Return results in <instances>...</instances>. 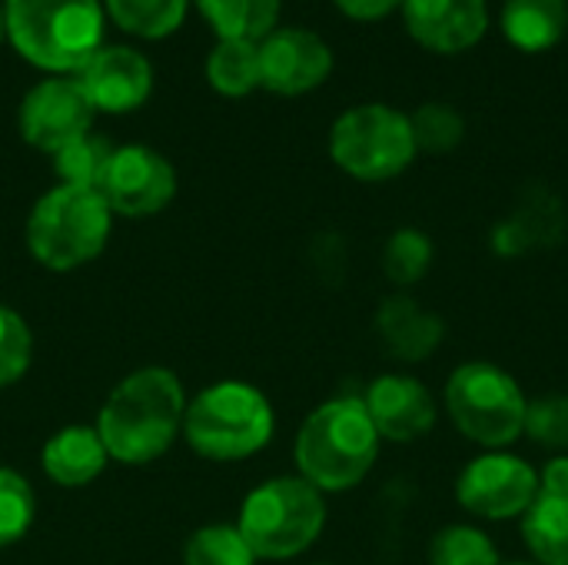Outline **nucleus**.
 I'll return each mask as SVG.
<instances>
[{
    "mask_svg": "<svg viewBox=\"0 0 568 565\" xmlns=\"http://www.w3.org/2000/svg\"><path fill=\"white\" fill-rule=\"evenodd\" d=\"M186 390L166 366H140L126 373L97 413V436L120 466H146L170 453L183 436Z\"/></svg>",
    "mask_w": 568,
    "mask_h": 565,
    "instance_id": "obj_1",
    "label": "nucleus"
},
{
    "mask_svg": "<svg viewBox=\"0 0 568 565\" xmlns=\"http://www.w3.org/2000/svg\"><path fill=\"white\" fill-rule=\"evenodd\" d=\"M379 446L383 440L359 396L326 400L296 430V476L323 496L349 493L373 473Z\"/></svg>",
    "mask_w": 568,
    "mask_h": 565,
    "instance_id": "obj_2",
    "label": "nucleus"
},
{
    "mask_svg": "<svg viewBox=\"0 0 568 565\" xmlns=\"http://www.w3.org/2000/svg\"><path fill=\"white\" fill-rule=\"evenodd\" d=\"M276 413L270 396L246 380H220L186 403L183 440L210 463H243L270 446Z\"/></svg>",
    "mask_w": 568,
    "mask_h": 565,
    "instance_id": "obj_3",
    "label": "nucleus"
},
{
    "mask_svg": "<svg viewBox=\"0 0 568 565\" xmlns=\"http://www.w3.org/2000/svg\"><path fill=\"white\" fill-rule=\"evenodd\" d=\"M113 210L100 190L57 183L27 216V250L50 273H73L93 263L110 240Z\"/></svg>",
    "mask_w": 568,
    "mask_h": 565,
    "instance_id": "obj_4",
    "label": "nucleus"
},
{
    "mask_svg": "<svg viewBox=\"0 0 568 565\" xmlns=\"http://www.w3.org/2000/svg\"><path fill=\"white\" fill-rule=\"evenodd\" d=\"M326 519V496L303 476L290 473L273 476L246 493L236 529L243 533L256 559L286 563L310 553L320 543Z\"/></svg>",
    "mask_w": 568,
    "mask_h": 565,
    "instance_id": "obj_5",
    "label": "nucleus"
},
{
    "mask_svg": "<svg viewBox=\"0 0 568 565\" xmlns=\"http://www.w3.org/2000/svg\"><path fill=\"white\" fill-rule=\"evenodd\" d=\"M529 396L519 380L489 360L459 363L443 386V410L456 433L483 453L509 450L523 440Z\"/></svg>",
    "mask_w": 568,
    "mask_h": 565,
    "instance_id": "obj_6",
    "label": "nucleus"
},
{
    "mask_svg": "<svg viewBox=\"0 0 568 565\" xmlns=\"http://www.w3.org/2000/svg\"><path fill=\"white\" fill-rule=\"evenodd\" d=\"M7 37L43 70H80L103 47L100 0H7Z\"/></svg>",
    "mask_w": 568,
    "mask_h": 565,
    "instance_id": "obj_7",
    "label": "nucleus"
},
{
    "mask_svg": "<svg viewBox=\"0 0 568 565\" xmlns=\"http://www.w3.org/2000/svg\"><path fill=\"white\" fill-rule=\"evenodd\" d=\"M333 163L363 183L396 180L419 157L413 123L403 110L386 103H359L336 117L329 130Z\"/></svg>",
    "mask_w": 568,
    "mask_h": 565,
    "instance_id": "obj_8",
    "label": "nucleus"
},
{
    "mask_svg": "<svg viewBox=\"0 0 568 565\" xmlns=\"http://www.w3.org/2000/svg\"><path fill=\"white\" fill-rule=\"evenodd\" d=\"M539 500V470L513 450L473 456L456 476V503L483 523H513Z\"/></svg>",
    "mask_w": 568,
    "mask_h": 565,
    "instance_id": "obj_9",
    "label": "nucleus"
},
{
    "mask_svg": "<svg viewBox=\"0 0 568 565\" xmlns=\"http://www.w3.org/2000/svg\"><path fill=\"white\" fill-rule=\"evenodd\" d=\"M100 193L110 203L113 216L120 213L130 220H143L170 206V200L176 196V170L153 147L126 143L113 150Z\"/></svg>",
    "mask_w": 568,
    "mask_h": 565,
    "instance_id": "obj_10",
    "label": "nucleus"
},
{
    "mask_svg": "<svg viewBox=\"0 0 568 565\" xmlns=\"http://www.w3.org/2000/svg\"><path fill=\"white\" fill-rule=\"evenodd\" d=\"M93 113L97 110L77 77H50L23 93L17 123H20V137L30 147L53 157L70 140L90 133Z\"/></svg>",
    "mask_w": 568,
    "mask_h": 565,
    "instance_id": "obj_11",
    "label": "nucleus"
},
{
    "mask_svg": "<svg viewBox=\"0 0 568 565\" xmlns=\"http://www.w3.org/2000/svg\"><path fill=\"white\" fill-rule=\"evenodd\" d=\"M383 443H419L436 430L439 403L413 373H383L359 396Z\"/></svg>",
    "mask_w": 568,
    "mask_h": 565,
    "instance_id": "obj_12",
    "label": "nucleus"
},
{
    "mask_svg": "<svg viewBox=\"0 0 568 565\" xmlns=\"http://www.w3.org/2000/svg\"><path fill=\"white\" fill-rule=\"evenodd\" d=\"M260 87L300 97L316 90L333 73V50L329 43L303 27L270 30L260 43Z\"/></svg>",
    "mask_w": 568,
    "mask_h": 565,
    "instance_id": "obj_13",
    "label": "nucleus"
},
{
    "mask_svg": "<svg viewBox=\"0 0 568 565\" xmlns=\"http://www.w3.org/2000/svg\"><path fill=\"white\" fill-rule=\"evenodd\" d=\"M83 93L90 97L93 110L126 113L136 110L153 90V67L133 47H100L90 60L77 70Z\"/></svg>",
    "mask_w": 568,
    "mask_h": 565,
    "instance_id": "obj_14",
    "label": "nucleus"
},
{
    "mask_svg": "<svg viewBox=\"0 0 568 565\" xmlns=\"http://www.w3.org/2000/svg\"><path fill=\"white\" fill-rule=\"evenodd\" d=\"M409 37L433 53L473 50L489 30L486 0H403Z\"/></svg>",
    "mask_w": 568,
    "mask_h": 565,
    "instance_id": "obj_15",
    "label": "nucleus"
},
{
    "mask_svg": "<svg viewBox=\"0 0 568 565\" xmlns=\"http://www.w3.org/2000/svg\"><path fill=\"white\" fill-rule=\"evenodd\" d=\"M376 333L389 356L403 363H423L429 360L439 343L446 340V323L439 313L419 306L409 293H393L376 310Z\"/></svg>",
    "mask_w": 568,
    "mask_h": 565,
    "instance_id": "obj_16",
    "label": "nucleus"
},
{
    "mask_svg": "<svg viewBox=\"0 0 568 565\" xmlns=\"http://www.w3.org/2000/svg\"><path fill=\"white\" fill-rule=\"evenodd\" d=\"M106 463L110 456L93 426H63L40 450L43 476L60 490L90 486L106 470Z\"/></svg>",
    "mask_w": 568,
    "mask_h": 565,
    "instance_id": "obj_17",
    "label": "nucleus"
},
{
    "mask_svg": "<svg viewBox=\"0 0 568 565\" xmlns=\"http://www.w3.org/2000/svg\"><path fill=\"white\" fill-rule=\"evenodd\" d=\"M499 23L523 53L552 50L568 30V0H506Z\"/></svg>",
    "mask_w": 568,
    "mask_h": 565,
    "instance_id": "obj_18",
    "label": "nucleus"
},
{
    "mask_svg": "<svg viewBox=\"0 0 568 565\" xmlns=\"http://www.w3.org/2000/svg\"><path fill=\"white\" fill-rule=\"evenodd\" d=\"M519 529L529 563L568 565V496L539 493V500L519 519Z\"/></svg>",
    "mask_w": 568,
    "mask_h": 565,
    "instance_id": "obj_19",
    "label": "nucleus"
},
{
    "mask_svg": "<svg viewBox=\"0 0 568 565\" xmlns=\"http://www.w3.org/2000/svg\"><path fill=\"white\" fill-rule=\"evenodd\" d=\"M196 3L206 23L220 33V40L260 43L280 17V0H196Z\"/></svg>",
    "mask_w": 568,
    "mask_h": 565,
    "instance_id": "obj_20",
    "label": "nucleus"
},
{
    "mask_svg": "<svg viewBox=\"0 0 568 565\" xmlns=\"http://www.w3.org/2000/svg\"><path fill=\"white\" fill-rule=\"evenodd\" d=\"M113 143L100 133H83L77 140H70L67 147H60L53 153V170L60 176V183L67 186H83V190H100L106 167L113 160Z\"/></svg>",
    "mask_w": 568,
    "mask_h": 565,
    "instance_id": "obj_21",
    "label": "nucleus"
},
{
    "mask_svg": "<svg viewBox=\"0 0 568 565\" xmlns=\"http://www.w3.org/2000/svg\"><path fill=\"white\" fill-rule=\"evenodd\" d=\"M206 80L226 97H246L260 87V50L250 40H220L206 57Z\"/></svg>",
    "mask_w": 568,
    "mask_h": 565,
    "instance_id": "obj_22",
    "label": "nucleus"
},
{
    "mask_svg": "<svg viewBox=\"0 0 568 565\" xmlns=\"http://www.w3.org/2000/svg\"><path fill=\"white\" fill-rule=\"evenodd\" d=\"M436 260V246L433 236L423 233L419 226H403L386 240L383 250V273L393 286L409 290L416 283H423L433 270Z\"/></svg>",
    "mask_w": 568,
    "mask_h": 565,
    "instance_id": "obj_23",
    "label": "nucleus"
},
{
    "mask_svg": "<svg viewBox=\"0 0 568 565\" xmlns=\"http://www.w3.org/2000/svg\"><path fill=\"white\" fill-rule=\"evenodd\" d=\"M429 565H503L493 536L473 523H449L429 539Z\"/></svg>",
    "mask_w": 568,
    "mask_h": 565,
    "instance_id": "obj_24",
    "label": "nucleus"
},
{
    "mask_svg": "<svg viewBox=\"0 0 568 565\" xmlns=\"http://www.w3.org/2000/svg\"><path fill=\"white\" fill-rule=\"evenodd\" d=\"M256 553L236 529V523H213L200 526L186 546H183V565H256Z\"/></svg>",
    "mask_w": 568,
    "mask_h": 565,
    "instance_id": "obj_25",
    "label": "nucleus"
},
{
    "mask_svg": "<svg viewBox=\"0 0 568 565\" xmlns=\"http://www.w3.org/2000/svg\"><path fill=\"white\" fill-rule=\"evenodd\" d=\"M409 123L419 153H453L466 140V117L453 103H423Z\"/></svg>",
    "mask_w": 568,
    "mask_h": 565,
    "instance_id": "obj_26",
    "label": "nucleus"
},
{
    "mask_svg": "<svg viewBox=\"0 0 568 565\" xmlns=\"http://www.w3.org/2000/svg\"><path fill=\"white\" fill-rule=\"evenodd\" d=\"M37 519L33 486L10 466H0V549L17 546Z\"/></svg>",
    "mask_w": 568,
    "mask_h": 565,
    "instance_id": "obj_27",
    "label": "nucleus"
},
{
    "mask_svg": "<svg viewBox=\"0 0 568 565\" xmlns=\"http://www.w3.org/2000/svg\"><path fill=\"white\" fill-rule=\"evenodd\" d=\"M110 17L136 37H166L180 27L186 0H106Z\"/></svg>",
    "mask_w": 568,
    "mask_h": 565,
    "instance_id": "obj_28",
    "label": "nucleus"
},
{
    "mask_svg": "<svg viewBox=\"0 0 568 565\" xmlns=\"http://www.w3.org/2000/svg\"><path fill=\"white\" fill-rule=\"evenodd\" d=\"M523 436L552 453V456H562L568 453V393H542V396H532L529 406H526V430Z\"/></svg>",
    "mask_w": 568,
    "mask_h": 565,
    "instance_id": "obj_29",
    "label": "nucleus"
},
{
    "mask_svg": "<svg viewBox=\"0 0 568 565\" xmlns=\"http://www.w3.org/2000/svg\"><path fill=\"white\" fill-rule=\"evenodd\" d=\"M33 363V333L27 320L0 303V390L20 383Z\"/></svg>",
    "mask_w": 568,
    "mask_h": 565,
    "instance_id": "obj_30",
    "label": "nucleus"
},
{
    "mask_svg": "<svg viewBox=\"0 0 568 565\" xmlns=\"http://www.w3.org/2000/svg\"><path fill=\"white\" fill-rule=\"evenodd\" d=\"M539 493H546V496H568V453L549 456L539 466Z\"/></svg>",
    "mask_w": 568,
    "mask_h": 565,
    "instance_id": "obj_31",
    "label": "nucleus"
},
{
    "mask_svg": "<svg viewBox=\"0 0 568 565\" xmlns=\"http://www.w3.org/2000/svg\"><path fill=\"white\" fill-rule=\"evenodd\" d=\"M336 7L353 20H379L396 7H403V0H336Z\"/></svg>",
    "mask_w": 568,
    "mask_h": 565,
    "instance_id": "obj_32",
    "label": "nucleus"
},
{
    "mask_svg": "<svg viewBox=\"0 0 568 565\" xmlns=\"http://www.w3.org/2000/svg\"><path fill=\"white\" fill-rule=\"evenodd\" d=\"M7 33V17H3V7H0V37Z\"/></svg>",
    "mask_w": 568,
    "mask_h": 565,
    "instance_id": "obj_33",
    "label": "nucleus"
},
{
    "mask_svg": "<svg viewBox=\"0 0 568 565\" xmlns=\"http://www.w3.org/2000/svg\"><path fill=\"white\" fill-rule=\"evenodd\" d=\"M503 565H536V563H529V559H523V563H519V559H516V563H503Z\"/></svg>",
    "mask_w": 568,
    "mask_h": 565,
    "instance_id": "obj_34",
    "label": "nucleus"
},
{
    "mask_svg": "<svg viewBox=\"0 0 568 565\" xmlns=\"http://www.w3.org/2000/svg\"><path fill=\"white\" fill-rule=\"evenodd\" d=\"M310 565H333V563H310Z\"/></svg>",
    "mask_w": 568,
    "mask_h": 565,
    "instance_id": "obj_35",
    "label": "nucleus"
}]
</instances>
